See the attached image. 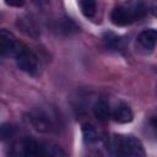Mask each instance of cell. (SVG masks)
<instances>
[{"mask_svg": "<svg viewBox=\"0 0 157 157\" xmlns=\"http://www.w3.org/2000/svg\"><path fill=\"white\" fill-rule=\"evenodd\" d=\"M151 125H152L155 129H157V117H155V118L151 119Z\"/></svg>", "mask_w": 157, "mask_h": 157, "instance_id": "ac0fdd59", "label": "cell"}, {"mask_svg": "<svg viewBox=\"0 0 157 157\" xmlns=\"http://www.w3.org/2000/svg\"><path fill=\"white\" fill-rule=\"evenodd\" d=\"M32 2H34L39 7H44L48 5V0H32Z\"/></svg>", "mask_w": 157, "mask_h": 157, "instance_id": "e0dca14e", "label": "cell"}, {"mask_svg": "<svg viewBox=\"0 0 157 157\" xmlns=\"http://www.w3.org/2000/svg\"><path fill=\"white\" fill-rule=\"evenodd\" d=\"M151 12H152V15H153L155 17H157V6H153L152 10H151Z\"/></svg>", "mask_w": 157, "mask_h": 157, "instance_id": "d6986e66", "label": "cell"}, {"mask_svg": "<svg viewBox=\"0 0 157 157\" xmlns=\"http://www.w3.org/2000/svg\"><path fill=\"white\" fill-rule=\"evenodd\" d=\"M81 131H82V137H83V141L88 145L91 144H96L101 136H99V132L98 130L90 123H83L81 125Z\"/></svg>", "mask_w": 157, "mask_h": 157, "instance_id": "8fae6325", "label": "cell"}, {"mask_svg": "<svg viewBox=\"0 0 157 157\" xmlns=\"http://www.w3.org/2000/svg\"><path fill=\"white\" fill-rule=\"evenodd\" d=\"M104 42H105L107 47L110 49H118L120 47V38L112 32L104 33Z\"/></svg>", "mask_w": 157, "mask_h": 157, "instance_id": "9a60e30c", "label": "cell"}, {"mask_svg": "<svg viewBox=\"0 0 157 157\" xmlns=\"http://www.w3.org/2000/svg\"><path fill=\"white\" fill-rule=\"evenodd\" d=\"M42 153L43 156H52V157H64L66 152L54 142H42Z\"/></svg>", "mask_w": 157, "mask_h": 157, "instance_id": "7c38bea8", "label": "cell"}, {"mask_svg": "<svg viewBox=\"0 0 157 157\" xmlns=\"http://www.w3.org/2000/svg\"><path fill=\"white\" fill-rule=\"evenodd\" d=\"M23 45L22 42H18L15 34L7 29H1L0 32V52L2 56L15 58L21 47Z\"/></svg>", "mask_w": 157, "mask_h": 157, "instance_id": "5b68a950", "label": "cell"}, {"mask_svg": "<svg viewBox=\"0 0 157 157\" xmlns=\"http://www.w3.org/2000/svg\"><path fill=\"white\" fill-rule=\"evenodd\" d=\"M29 124L39 132H53L58 129L56 118L53 112L44 108H34L27 114Z\"/></svg>", "mask_w": 157, "mask_h": 157, "instance_id": "7a4b0ae2", "label": "cell"}, {"mask_svg": "<svg viewBox=\"0 0 157 157\" xmlns=\"http://www.w3.org/2000/svg\"><path fill=\"white\" fill-rule=\"evenodd\" d=\"M146 7L142 2H136L132 6H117L110 13V20L115 26H128L134 21L144 17Z\"/></svg>", "mask_w": 157, "mask_h": 157, "instance_id": "6da1fadb", "label": "cell"}, {"mask_svg": "<svg viewBox=\"0 0 157 157\" xmlns=\"http://www.w3.org/2000/svg\"><path fill=\"white\" fill-rule=\"evenodd\" d=\"M13 59L16 60L18 69L23 72L32 76H37L39 74V59L26 44L21 47V49L18 50Z\"/></svg>", "mask_w": 157, "mask_h": 157, "instance_id": "277c9868", "label": "cell"}, {"mask_svg": "<svg viewBox=\"0 0 157 157\" xmlns=\"http://www.w3.org/2000/svg\"><path fill=\"white\" fill-rule=\"evenodd\" d=\"M78 5H80V9H81V12L85 17L87 18H92L96 13V10H97V2L96 0H77Z\"/></svg>", "mask_w": 157, "mask_h": 157, "instance_id": "4fadbf2b", "label": "cell"}, {"mask_svg": "<svg viewBox=\"0 0 157 157\" xmlns=\"http://www.w3.org/2000/svg\"><path fill=\"white\" fill-rule=\"evenodd\" d=\"M114 148L115 152L120 156H131V157L145 156V150L141 141L132 135H115Z\"/></svg>", "mask_w": 157, "mask_h": 157, "instance_id": "3957f363", "label": "cell"}, {"mask_svg": "<svg viewBox=\"0 0 157 157\" xmlns=\"http://www.w3.org/2000/svg\"><path fill=\"white\" fill-rule=\"evenodd\" d=\"M12 148L11 153L15 156H43L42 142H38L32 137H25L20 142L15 144Z\"/></svg>", "mask_w": 157, "mask_h": 157, "instance_id": "8992f818", "label": "cell"}, {"mask_svg": "<svg viewBox=\"0 0 157 157\" xmlns=\"http://www.w3.org/2000/svg\"><path fill=\"white\" fill-rule=\"evenodd\" d=\"M92 110H93L94 117L99 121L108 120V118L110 115V108H109V104L105 99H97L92 107Z\"/></svg>", "mask_w": 157, "mask_h": 157, "instance_id": "30bf717a", "label": "cell"}, {"mask_svg": "<svg viewBox=\"0 0 157 157\" xmlns=\"http://www.w3.org/2000/svg\"><path fill=\"white\" fill-rule=\"evenodd\" d=\"M16 26L17 28L25 33L27 37H31L33 39H37L39 38L40 36V31H39V27L37 26V23L34 22V20L31 17V16H27V15H22V16H18L16 18Z\"/></svg>", "mask_w": 157, "mask_h": 157, "instance_id": "52a82bcc", "label": "cell"}, {"mask_svg": "<svg viewBox=\"0 0 157 157\" xmlns=\"http://www.w3.org/2000/svg\"><path fill=\"white\" fill-rule=\"evenodd\" d=\"M15 135H16V128L12 124L5 123V124L1 125V128H0V137H1V141L11 140Z\"/></svg>", "mask_w": 157, "mask_h": 157, "instance_id": "5bb4252c", "label": "cell"}, {"mask_svg": "<svg viewBox=\"0 0 157 157\" xmlns=\"http://www.w3.org/2000/svg\"><path fill=\"white\" fill-rule=\"evenodd\" d=\"M6 5L12 7H22L26 4V0H4Z\"/></svg>", "mask_w": 157, "mask_h": 157, "instance_id": "2e32d148", "label": "cell"}, {"mask_svg": "<svg viewBox=\"0 0 157 157\" xmlns=\"http://www.w3.org/2000/svg\"><path fill=\"white\" fill-rule=\"evenodd\" d=\"M113 119H114L117 123L126 124V123L132 121V119H134V113H132L131 108H130L128 104L120 103L119 105H117V108H115L114 112H113Z\"/></svg>", "mask_w": 157, "mask_h": 157, "instance_id": "ba28073f", "label": "cell"}, {"mask_svg": "<svg viewBox=\"0 0 157 157\" xmlns=\"http://www.w3.org/2000/svg\"><path fill=\"white\" fill-rule=\"evenodd\" d=\"M137 40L139 43L146 48V49H153L157 44V29L156 28H147V29H144L139 37H137Z\"/></svg>", "mask_w": 157, "mask_h": 157, "instance_id": "9c48e42d", "label": "cell"}]
</instances>
